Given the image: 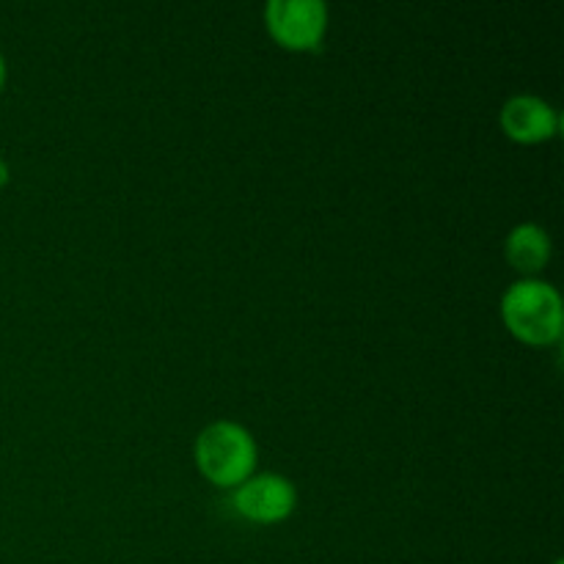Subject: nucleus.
I'll return each mask as SVG.
<instances>
[{
	"instance_id": "8",
	"label": "nucleus",
	"mask_w": 564,
	"mask_h": 564,
	"mask_svg": "<svg viewBox=\"0 0 564 564\" xmlns=\"http://www.w3.org/2000/svg\"><path fill=\"white\" fill-rule=\"evenodd\" d=\"M3 86H6V58L3 53H0V91H3Z\"/></svg>"
},
{
	"instance_id": "5",
	"label": "nucleus",
	"mask_w": 564,
	"mask_h": 564,
	"mask_svg": "<svg viewBox=\"0 0 564 564\" xmlns=\"http://www.w3.org/2000/svg\"><path fill=\"white\" fill-rule=\"evenodd\" d=\"M501 130L516 143H543L560 132V110L538 94H516L501 105Z\"/></svg>"
},
{
	"instance_id": "9",
	"label": "nucleus",
	"mask_w": 564,
	"mask_h": 564,
	"mask_svg": "<svg viewBox=\"0 0 564 564\" xmlns=\"http://www.w3.org/2000/svg\"><path fill=\"white\" fill-rule=\"evenodd\" d=\"M551 564H564V562H562V560H554V562H551Z\"/></svg>"
},
{
	"instance_id": "6",
	"label": "nucleus",
	"mask_w": 564,
	"mask_h": 564,
	"mask_svg": "<svg viewBox=\"0 0 564 564\" xmlns=\"http://www.w3.org/2000/svg\"><path fill=\"white\" fill-rule=\"evenodd\" d=\"M551 253V235L538 224H518L512 226L505 240V257L512 270H518L527 279H538L540 270L549 268Z\"/></svg>"
},
{
	"instance_id": "2",
	"label": "nucleus",
	"mask_w": 564,
	"mask_h": 564,
	"mask_svg": "<svg viewBox=\"0 0 564 564\" xmlns=\"http://www.w3.org/2000/svg\"><path fill=\"white\" fill-rule=\"evenodd\" d=\"M193 457L207 482H213L215 488L235 490L257 471L259 449L251 430L229 422V419H220L198 433Z\"/></svg>"
},
{
	"instance_id": "3",
	"label": "nucleus",
	"mask_w": 564,
	"mask_h": 564,
	"mask_svg": "<svg viewBox=\"0 0 564 564\" xmlns=\"http://www.w3.org/2000/svg\"><path fill=\"white\" fill-rule=\"evenodd\" d=\"M264 25L275 44L292 53H308L323 44L328 31V3L323 0H270Z\"/></svg>"
},
{
	"instance_id": "7",
	"label": "nucleus",
	"mask_w": 564,
	"mask_h": 564,
	"mask_svg": "<svg viewBox=\"0 0 564 564\" xmlns=\"http://www.w3.org/2000/svg\"><path fill=\"white\" fill-rule=\"evenodd\" d=\"M9 180H11V169H9V163H6V160L0 158V187L9 185Z\"/></svg>"
},
{
	"instance_id": "4",
	"label": "nucleus",
	"mask_w": 564,
	"mask_h": 564,
	"mask_svg": "<svg viewBox=\"0 0 564 564\" xmlns=\"http://www.w3.org/2000/svg\"><path fill=\"white\" fill-rule=\"evenodd\" d=\"M237 516H242L251 523H281L295 512L297 507V488L281 474H251L242 485H237L231 496Z\"/></svg>"
},
{
	"instance_id": "1",
	"label": "nucleus",
	"mask_w": 564,
	"mask_h": 564,
	"mask_svg": "<svg viewBox=\"0 0 564 564\" xmlns=\"http://www.w3.org/2000/svg\"><path fill=\"white\" fill-rule=\"evenodd\" d=\"M501 319L523 345L549 347L562 339L564 303L560 290L543 279H521L501 295Z\"/></svg>"
}]
</instances>
